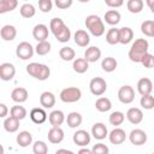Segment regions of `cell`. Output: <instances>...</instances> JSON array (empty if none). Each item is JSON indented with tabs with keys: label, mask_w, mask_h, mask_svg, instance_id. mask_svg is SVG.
<instances>
[{
	"label": "cell",
	"mask_w": 154,
	"mask_h": 154,
	"mask_svg": "<svg viewBox=\"0 0 154 154\" xmlns=\"http://www.w3.org/2000/svg\"><path fill=\"white\" fill-rule=\"evenodd\" d=\"M148 48H149V43L146 38L135 40V42L131 45V48L128 53L129 59L132 63H141L142 58L148 53Z\"/></svg>",
	"instance_id": "cell-1"
},
{
	"label": "cell",
	"mask_w": 154,
	"mask_h": 154,
	"mask_svg": "<svg viewBox=\"0 0 154 154\" xmlns=\"http://www.w3.org/2000/svg\"><path fill=\"white\" fill-rule=\"evenodd\" d=\"M87 29L89 30V32L93 35V36H96V37H100L105 34V24L102 22V19L96 16V14H89L87 18H85V22H84Z\"/></svg>",
	"instance_id": "cell-2"
},
{
	"label": "cell",
	"mask_w": 154,
	"mask_h": 154,
	"mask_svg": "<svg viewBox=\"0 0 154 154\" xmlns=\"http://www.w3.org/2000/svg\"><path fill=\"white\" fill-rule=\"evenodd\" d=\"M26 72L38 79V81H46L49 76H51V69L45 65V64H40V63H30L26 65Z\"/></svg>",
	"instance_id": "cell-3"
},
{
	"label": "cell",
	"mask_w": 154,
	"mask_h": 154,
	"mask_svg": "<svg viewBox=\"0 0 154 154\" xmlns=\"http://www.w3.org/2000/svg\"><path fill=\"white\" fill-rule=\"evenodd\" d=\"M60 100L65 103H73V102H77L79 101L81 96H82V91L79 88L77 87H69V88H65L60 91Z\"/></svg>",
	"instance_id": "cell-4"
},
{
	"label": "cell",
	"mask_w": 154,
	"mask_h": 154,
	"mask_svg": "<svg viewBox=\"0 0 154 154\" xmlns=\"http://www.w3.org/2000/svg\"><path fill=\"white\" fill-rule=\"evenodd\" d=\"M34 52H35V48L31 46V43H29L26 41L18 43V46L16 48V55L22 60H28V59L32 58Z\"/></svg>",
	"instance_id": "cell-5"
},
{
	"label": "cell",
	"mask_w": 154,
	"mask_h": 154,
	"mask_svg": "<svg viewBox=\"0 0 154 154\" xmlns=\"http://www.w3.org/2000/svg\"><path fill=\"white\" fill-rule=\"evenodd\" d=\"M90 93L95 96H101L107 90V83L101 77H94L89 83Z\"/></svg>",
	"instance_id": "cell-6"
},
{
	"label": "cell",
	"mask_w": 154,
	"mask_h": 154,
	"mask_svg": "<svg viewBox=\"0 0 154 154\" xmlns=\"http://www.w3.org/2000/svg\"><path fill=\"white\" fill-rule=\"evenodd\" d=\"M118 99L122 103H131L135 100V90L131 85H123L118 90Z\"/></svg>",
	"instance_id": "cell-7"
},
{
	"label": "cell",
	"mask_w": 154,
	"mask_h": 154,
	"mask_svg": "<svg viewBox=\"0 0 154 154\" xmlns=\"http://www.w3.org/2000/svg\"><path fill=\"white\" fill-rule=\"evenodd\" d=\"M129 140L135 146H142L147 142V134L142 129H134L129 134Z\"/></svg>",
	"instance_id": "cell-8"
},
{
	"label": "cell",
	"mask_w": 154,
	"mask_h": 154,
	"mask_svg": "<svg viewBox=\"0 0 154 154\" xmlns=\"http://www.w3.org/2000/svg\"><path fill=\"white\" fill-rule=\"evenodd\" d=\"M72 140H73V143L79 146V147H85L90 143V134L85 130H77L73 136H72Z\"/></svg>",
	"instance_id": "cell-9"
},
{
	"label": "cell",
	"mask_w": 154,
	"mask_h": 154,
	"mask_svg": "<svg viewBox=\"0 0 154 154\" xmlns=\"http://www.w3.org/2000/svg\"><path fill=\"white\" fill-rule=\"evenodd\" d=\"M16 75V67L11 63H2L0 65V78L2 81H11Z\"/></svg>",
	"instance_id": "cell-10"
},
{
	"label": "cell",
	"mask_w": 154,
	"mask_h": 154,
	"mask_svg": "<svg viewBox=\"0 0 154 154\" xmlns=\"http://www.w3.org/2000/svg\"><path fill=\"white\" fill-rule=\"evenodd\" d=\"M32 36L37 42L47 41L48 38V26L45 24H36L32 29Z\"/></svg>",
	"instance_id": "cell-11"
},
{
	"label": "cell",
	"mask_w": 154,
	"mask_h": 154,
	"mask_svg": "<svg viewBox=\"0 0 154 154\" xmlns=\"http://www.w3.org/2000/svg\"><path fill=\"white\" fill-rule=\"evenodd\" d=\"M137 91L140 93L141 96L144 95H150V93L153 91V83L149 78L143 77L137 82Z\"/></svg>",
	"instance_id": "cell-12"
},
{
	"label": "cell",
	"mask_w": 154,
	"mask_h": 154,
	"mask_svg": "<svg viewBox=\"0 0 154 154\" xmlns=\"http://www.w3.org/2000/svg\"><path fill=\"white\" fill-rule=\"evenodd\" d=\"M126 119L131 123V124H140L143 120V112L142 109H140L138 107H131L128 109L126 112Z\"/></svg>",
	"instance_id": "cell-13"
},
{
	"label": "cell",
	"mask_w": 154,
	"mask_h": 154,
	"mask_svg": "<svg viewBox=\"0 0 154 154\" xmlns=\"http://www.w3.org/2000/svg\"><path fill=\"white\" fill-rule=\"evenodd\" d=\"M64 131H63V129L60 128V126H58V128H51L49 130H48V134H47V137H48V141L51 142V143H54V144H58V143H60V142H63V140H64Z\"/></svg>",
	"instance_id": "cell-14"
},
{
	"label": "cell",
	"mask_w": 154,
	"mask_h": 154,
	"mask_svg": "<svg viewBox=\"0 0 154 154\" xmlns=\"http://www.w3.org/2000/svg\"><path fill=\"white\" fill-rule=\"evenodd\" d=\"M125 138H126V134H125V131H124L123 129H120V128L113 129V130L109 132V135H108V140H109V142H111L112 144H122V143L125 141Z\"/></svg>",
	"instance_id": "cell-15"
},
{
	"label": "cell",
	"mask_w": 154,
	"mask_h": 154,
	"mask_svg": "<svg viewBox=\"0 0 154 154\" xmlns=\"http://www.w3.org/2000/svg\"><path fill=\"white\" fill-rule=\"evenodd\" d=\"M91 135L95 140L101 141V140L106 138V136L108 135V130L103 123H95L91 128Z\"/></svg>",
	"instance_id": "cell-16"
},
{
	"label": "cell",
	"mask_w": 154,
	"mask_h": 154,
	"mask_svg": "<svg viewBox=\"0 0 154 154\" xmlns=\"http://www.w3.org/2000/svg\"><path fill=\"white\" fill-rule=\"evenodd\" d=\"M48 120H49V124L53 126V128H58L64 122H65V114L63 111L60 109H55V111H52L48 116Z\"/></svg>",
	"instance_id": "cell-17"
},
{
	"label": "cell",
	"mask_w": 154,
	"mask_h": 154,
	"mask_svg": "<svg viewBox=\"0 0 154 154\" xmlns=\"http://www.w3.org/2000/svg\"><path fill=\"white\" fill-rule=\"evenodd\" d=\"M67 25H65V23L63 22L61 18H52L49 22V30L52 31V34L57 37L58 35H60Z\"/></svg>",
	"instance_id": "cell-18"
},
{
	"label": "cell",
	"mask_w": 154,
	"mask_h": 154,
	"mask_svg": "<svg viewBox=\"0 0 154 154\" xmlns=\"http://www.w3.org/2000/svg\"><path fill=\"white\" fill-rule=\"evenodd\" d=\"M101 58V49L96 46L88 47L84 52V59L88 63H96Z\"/></svg>",
	"instance_id": "cell-19"
},
{
	"label": "cell",
	"mask_w": 154,
	"mask_h": 154,
	"mask_svg": "<svg viewBox=\"0 0 154 154\" xmlns=\"http://www.w3.org/2000/svg\"><path fill=\"white\" fill-rule=\"evenodd\" d=\"M28 96H29L28 90H26L25 88H23V87L14 88V89L12 90V93H11V99H12L14 102H17V103H23V102H25V101L28 100Z\"/></svg>",
	"instance_id": "cell-20"
},
{
	"label": "cell",
	"mask_w": 154,
	"mask_h": 154,
	"mask_svg": "<svg viewBox=\"0 0 154 154\" xmlns=\"http://www.w3.org/2000/svg\"><path fill=\"white\" fill-rule=\"evenodd\" d=\"M29 116H30V119H31L35 124H42V123H45L46 119H47V113H46V111H45L43 108H40V107L32 108V109L30 111Z\"/></svg>",
	"instance_id": "cell-21"
},
{
	"label": "cell",
	"mask_w": 154,
	"mask_h": 154,
	"mask_svg": "<svg viewBox=\"0 0 154 154\" xmlns=\"http://www.w3.org/2000/svg\"><path fill=\"white\" fill-rule=\"evenodd\" d=\"M0 36L4 41H13L17 36V29L16 26L13 25H10V24H6L1 28L0 30Z\"/></svg>",
	"instance_id": "cell-22"
},
{
	"label": "cell",
	"mask_w": 154,
	"mask_h": 154,
	"mask_svg": "<svg viewBox=\"0 0 154 154\" xmlns=\"http://www.w3.org/2000/svg\"><path fill=\"white\" fill-rule=\"evenodd\" d=\"M73 38H75V43L77 46H79V47H87L89 45V42H90L89 34L85 30H82V29H79V30H77L75 32Z\"/></svg>",
	"instance_id": "cell-23"
},
{
	"label": "cell",
	"mask_w": 154,
	"mask_h": 154,
	"mask_svg": "<svg viewBox=\"0 0 154 154\" xmlns=\"http://www.w3.org/2000/svg\"><path fill=\"white\" fill-rule=\"evenodd\" d=\"M40 105L43 108H52L55 105V96L51 91H43L40 95Z\"/></svg>",
	"instance_id": "cell-24"
},
{
	"label": "cell",
	"mask_w": 154,
	"mask_h": 154,
	"mask_svg": "<svg viewBox=\"0 0 154 154\" xmlns=\"http://www.w3.org/2000/svg\"><path fill=\"white\" fill-rule=\"evenodd\" d=\"M134 38V31L129 26H123L119 29V43L128 45Z\"/></svg>",
	"instance_id": "cell-25"
},
{
	"label": "cell",
	"mask_w": 154,
	"mask_h": 154,
	"mask_svg": "<svg viewBox=\"0 0 154 154\" xmlns=\"http://www.w3.org/2000/svg\"><path fill=\"white\" fill-rule=\"evenodd\" d=\"M120 18H122V16H120V13L117 11V10H109V11H107L106 13H105V16H103V19H105V22L108 24V25H117L119 22H120Z\"/></svg>",
	"instance_id": "cell-26"
},
{
	"label": "cell",
	"mask_w": 154,
	"mask_h": 154,
	"mask_svg": "<svg viewBox=\"0 0 154 154\" xmlns=\"http://www.w3.org/2000/svg\"><path fill=\"white\" fill-rule=\"evenodd\" d=\"M16 141H17V143H18L19 147L25 148V147H28L29 144H31V142H32V136H31V134H30L29 131H25V130H24V131H20V132L17 135Z\"/></svg>",
	"instance_id": "cell-27"
},
{
	"label": "cell",
	"mask_w": 154,
	"mask_h": 154,
	"mask_svg": "<svg viewBox=\"0 0 154 154\" xmlns=\"http://www.w3.org/2000/svg\"><path fill=\"white\" fill-rule=\"evenodd\" d=\"M83 122V118L81 116V113L78 112H71L67 114V118H66V123L67 125L71 128V129H75V128H78Z\"/></svg>",
	"instance_id": "cell-28"
},
{
	"label": "cell",
	"mask_w": 154,
	"mask_h": 154,
	"mask_svg": "<svg viewBox=\"0 0 154 154\" xmlns=\"http://www.w3.org/2000/svg\"><path fill=\"white\" fill-rule=\"evenodd\" d=\"M72 67H73V71L75 72H77V73H84L89 69V63L84 58H77V59L73 60Z\"/></svg>",
	"instance_id": "cell-29"
},
{
	"label": "cell",
	"mask_w": 154,
	"mask_h": 154,
	"mask_svg": "<svg viewBox=\"0 0 154 154\" xmlns=\"http://www.w3.org/2000/svg\"><path fill=\"white\" fill-rule=\"evenodd\" d=\"M18 128H19V120L17 118L10 116L4 120V129L7 132H16Z\"/></svg>",
	"instance_id": "cell-30"
},
{
	"label": "cell",
	"mask_w": 154,
	"mask_h": 154,
	"mask_svg": "<svg viewBox=\"0 0 154 154\" xmlns=\"http://www.w3.org/2000/svg\"><path fill=\"white\" fill-rule=\"evenodd\" d=\"M95 107L99 112H108L112 108V102L108 97H99L95 102Z\"/></svg>",
	"instance_id": "cell-31"
},
{
	"label": "cell",
	"mask_w": 154,
	"mask_h": 154,
	"mask_svg": "<svg viewBox=\"0 0 154 154\" xmlns=\"http://www.w3.org/2000/svg\"><path fill=\"white\" fill-rule=\"evenodd\" d=\"M117 60L113 57H107L101 61V67L105 72H113L117 69Z\"/></svg>",
	"instance_id": "cell-32"
},
{
	"label": "cell",
	"mask_w": 154,
	"mask_h": 154,
	"mask_svg": "<svg viewBox=\"0 0 154 154\" xmlns=\"http://www.w3.org/2000/svg\"><path fill=\"white\" fill-rule=\"evenodd\" d=\"M124 119H125V116H124V113L120 112V111H114V112H112V113L109 114V117H108V122H109V124L113 125V126H119V125H122L123 122H124Z\"/></svg>",
	"instance_id": "cell-33"
},
{
	"label": "cell",
	"mask_w": 154,
	"mask_h": 154,
	"mask_svg": "<svg viewBox=\"0 0 154 154\" xmlns=\"http://www.w3.org/2000/svg\"><path fill=\"white\" fill-rule=\"evenodd\" d=\"M19 12H20V16H22L23 18H31V17L35 16L36 10H35L34 5H31V4H29V2H25V4H23V5L20 6Z\"/></svg>",
	"instance_id": "cell-34"
},
{
	"label": "cell",
	"mask_w": 154,
	"mask_h": 154,
	"mask_svg": "<svg viewBox=\"0 0 154 154\" xmlns=\"http://www.w3.org/2000/svg\"><path fill=\"white\" fill-rule=\"evenodd\" d=\"M106 41L108 45H112V46L119 43V29L111 28L106 34Z\"/></svg>",
	"instance_id": "cell-35"
},
{
	"label": "cell",
	"mask_w": 154,
	"mask_h": 154,
	"mask_svg": "<svg viewBox=\"0 0 154 154\" xmlns=\"http://www.w3.org/2000/svg\"><path fill=\"white\" fill-rule=\"evenodd\" d=\"M144 2L142 0H129L126 2V7L131 13H140L143 10Z\"/></svg>",
	"instance_id": "cell-36"
},
{
	"label": "cell",
	"mask_w": 154,
	"mask_h": 154,
	"mask_svg": "<svg viewBox=\"0 0 154 154\" xmlns=\"http://www.w3.org/2000/svg\"><path fill=\"white\" fill-rule=\"evenodd\" d=\"M59 57L64 60V61H71L75 59L76 57V53L75 51L71 48V47H61L60 51H59Z\"/></svg>",
	"instance_id": "cell-37"
},
{
	"label": "cell",
	"mask_w": 154,
	"mask_h": 154,
	"mask_svg": "<svg viewBox=\"0 0 154 154\" xmlns=\"http://www.w3.org/2000/svg\"><path fill=\"white\" fill-rule=\"evenodd\" d=\"M18 5L17 0H1L0 1V13L13 11Z\"/></svg>",
	"instance_id": "cell-38"
},
{
	"label": "cell",
	"mask_w": 154,
	"mask_h": 154,
	"mask_svg": "<svg viewBox=\"0 0 154 154\" xmlns=\"http://www.w3.org/2000/svg\"><path fill=\"white\" fill-rule=\"evenodd\" d=\"M10 114H11L12 117L17 118L18 120H22V119H24V118L26 117V109H25L23 106L17 105V106H13V107L11 108Z\"/></svg>",
	"instance_id": "cell-39"
},
{
	"label": "cell",
	"mask_w": 154,
	"mask_h": 154,
	"mask_svg": "<svg viewBox=\"0 0 154 154\" xmlns=\"http://www.w3.org/2000/svg\"><path fill=\"white\" fill-rule=\"evenodd\" d=\"M35 52L38 55H46L51 52V43L48 41H43V42H37L36 47H35Z\"/></svg>",
	"instance_id": "cell-40"
},
{
	"label": "cell",
	"mask_w": 154,
	"mask_h": 154,
	"mask_svg": "<svg viewBox=\"0 0 154 154\" xmlns=\"http://www.w3.org/2000/svg\"><path fill=\"white\" fill-rule=\"evenodd\" d=\"M32 152H34V154H47L48 146L43 141H36L32 144Z\"/></svg>",
	"instance_id": "cell-41"
},
{
	"label": "cell",
	"mask_w": 154,
	"mask_h": 154,
	"mask_svg": "<svg viewBox=\"0 0 154 154\" xmlns=\"http://www.w3.org/2000/svg\"><path fill=\"white\" fill-rule=\"evenodd\" d=\"M140 103H141V106H142L144 109H152V108H154V96H153L152 94H150V95L141 96Z\"/></svg>",
	"instance_id": "cell-42"
},
{
	"label": "cell",
	"mask_w": 154,
	"mask_h": 154,
	"mask_svg": "<svg viewBox=\"0 0 154 154\" xmlns=\"http://www.w3.org/2000/svg\"><path fill=\"white\" fill-rule=\"evenodd\" d=\"M141 32L148 37H153V20H144L141 24Z\"/></svg>",
	"instance_id": "cell-43"
},
{
	"label": "cell",
	"mask_w": 154,
	"mask_h": 154,
	"mask_svg": "<svg viewBox=\"0 0 154 154\" xmlns=\"http://www.w3.org/2000/svg\"><path fill=\"white\" fill-rule=\"evenodd\" d=\"M91 152H93V154H108L109 153V149L103 143H96V144L93 146Z\"/></svg>",
	"instance_id": "cell-44"
},
{
	"label": "cell",
	"mask_w": 154,
	"mask_h": 154,
	"mask_svg": "<svg viewBox=\"0 0 154 154\" xmlns=\"http://www.w3.org/2000/svg\"><path fill=\"white\" fill-rule=\"evenodd\" d=\"M141 64H142L144 67H147V69H152V67H154V55L150 54V53H147V54L142 58Z\"/></svg>",
	"instance_id": "cell-45"
},
{
	"label": "cell",
	"mask_w": 154,
	"mask_h": 154,
	"mask_svg": "<svg viewBox=\"0 0 154 154\" xmlns=\"http://www.w3.org/2000/svg\"><path fill=\"white\" fill-rule=\"evenodd\" d=\"M52 7H53V2L51 0H40L38 1V8L43 13L49 12L52 10Z\"/></svg>",
	"instance_id": "cell-46"
},
{
	"label": "cell",
	"mask_w": 154,
	"mask_h": 154,
	"mask_svg": "<svg viewBox=\"0 0 154 154\" xmlns=\"http://www.w3.org/2000/svg\"><path fill=\"white\" fill-rule=\"evenodd\" d=\"M59 42H67L70 38H71V31H70V29H69V26H66V29L60 34V35H58L57 37H55Z\"/></svg>",
	"instance_id": "cell-47"
},
{
	"label": "cell",
	"mask_w": 154,
	"mask_h": 154,
	"mask_svg": "<svg viewBox=\"0 0 154 154\" xmlns=\"http://www.w3.org/2000/svg\"><path fill=\"white\" fill-rule=\"evenodd\" d=\"M72 5V0H55V6L60 10H66Z\"/></svg>",
	"instance_id": "cell-48"
},
{
	"label": "cell",
	"mask_w": 154,
	"mask_h": 154,
	"mask_svg": "<svg viewBox=\"0 0 154 154\" xmlns=\"http://www.w3.org/2000/svg\"><path fill=\"white\" fill-rule=\"evenodd\" d=\"M105 4H106L108 7H114V8H117V7L123 6L124 1H123V0H105Z\"/></svg>",
	"instance_id": "cell-49"
},
{
	"label": "cell",
	"mask_w": 154,
	"mask_h": 154,
	"mask_svg": "<svg viewBox=\"0 0 154 154\" xmlns=\"http://www.w3.org/2000/svg\"><path fill=\"white\" fill-rule=\"evenodd\" d=\"M7 112H8L7 106L5 103H0V117L1 118H5L7 116Z\"/></svg>",
	"instance_id": "cell-50"
},
{
	"label": "cell",
	"mask_w": 154,
	"mask_h": 154,
	"mask_svg": "<svg viewBox=\"0 0 154 154\" xmlns=\"http://www.w3.org/2000/svg\"><path fill=\"white\" fill-rule=\"evenodd\" d=\"M55 154H75L72 150H69V149H64V148H60L55 152Z\"/></svg>",
	"instance_id": "cell-51"
},
{
	"label": "cell",
	"mask_w": 154,
	"mask_h": 154,
	"mask_svg": "<svg viewBox=\"0 0 154 154\" xmlns=\"http://www.w3.org/2000/svg\"><path fill=\"white\" fill-rule=\"evenodd\" d=\"M77 154H93V152L91 149H88V148H81Z\"/></svg>",
	"instance_id": "cell-52"
},
{
	"label": "cell",
	"mask_w": 154,
	"mask_h": 154,
	"mask_svg": "<svg viewBox=\"0 0 154 154\" xmlns=\"http://www.w3.org/2000/svg\"><path fill=\"white\" fill-rule=\"evenodd\" d=\"M146 4H147V6L149 7V10L154 13V0H147Z\"/></svg>",
	"instance_id": "cell-53"
},
{
	"label": "cell",
	"mask_w": 154,
	"mask_h": 154,
	"mask_svg": "<svg viewBox=\"0 0 154 154\" xmlns=\"http://www.w3.org/2000/svg\"><path fill=\"white\" fill-rule=\"evenodd\" d=\"M153 37H154V20H153Z\"/></svg>",
	"instance_id": "cell-54"
},
{
	"label": "cell",
	"mask_w": 154,
	"mask_h": 154,
	"mask_svg": "<svg viewBox=\"0 0 154 154\" xmlns=\"http://www.w3.org/2000/svg\"><path fill=\"white\" fill-rule=\"evenodd\" d=\"M152 154H154V152H153V153H152Z\"/></svg>",
	"instance_id": "cell-55"
}]
</instances>
